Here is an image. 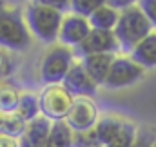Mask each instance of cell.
<instances>
[{
	"label": "cell",
	"instance_id": "1",
	"mask_svg": "<svg viewBox=\"0 0 156 147\" xmlns=\"http://www.w3.org/2000/svg\"><path fill=\"white\" fill-rule=\"evenodd\" d=\"M24 20L31 37L40 40L42 44H55L60 35L64 15L44 2H31L24 11Z\"/></svg>",
	"mask_w": 156,
	"mask_h": 147
},
{
	"label": "cell",
	"instance_id": "2",
	"mask_svg": "<svg viewBox=\"0 0 156 147\" xmlns=\"http://www.w3.org/2000/svg\"><path fill=\"white\" fill-rule=\"evenodd\" d=\"M153 33V26L138 4L120 13L118 24L115 27V37L120 44V51L131 53L145 37Z\"/></svg>",
	"mask_w": 156,
	"mask_h": 147
},
{
	"label": "cell",
	"instance_id": "3",
	"mask_svg": "<svg viewBox=\"0 0 156 147\" xmlns=\"http://www.w3.org/2000/svg\"><path fill=\"white\" fill-rule=\"evenodd\" d=\"M31 45V33L18 9L0 7V47L24 51Z\"/></svg>",
	"mask_w": 156,
	"mask_h": 147
},
{
	"label": "cell",
	"instance_id": "4",
	"mask_svg": "<svg viewBox=\"0 0 156 147\" xmlns=\"http://www.w3.org/2000/svg\"><path fill=\"white\" fill-rule=\"evenodd\" d=\"M75 64V51L58 44L49 47V51L42 58L40 78L45 85H62L64 78Z\"/></svg>",
	"mask_w": 156,
	"mask_h": 147
},
{
	"label": "cell",
	"instance_id": "5",
	"mask_svg": "<svg viewBox=\"0 0 156 147\" xmlns=\"http://www.w3.org/2000/svg\"><path fill=\"white\" fill-rule=\"evenodd\" d=\"M40 98V113L49 122H66L75 98L66 91L64 85H47Z\"/></svg>",
	"mask_w": 156,
	"mask_h": 147
},
{
	"label": "cell",
	"instance_id": "6",
	"mask_svg": "<svg viewBox=\"0 0 156 147\" xmlns=\"http://www.w3.org/2000/svg\"><path fill=\"white\" fill-rule=\"evenodd\" d=\"M73 51H75V56L78 58H85L93 55H116L120 51V44L115 37V31L91 29L89 37Z\"/></svg>",
	"mask_w": 156,
	"mask_h": 147
},
{
	"label": "cell",
	"instance_id": "7",
	"mask_svg": "<svg viewBox=\"0 0 156 147\" xmlns=\"http://www.w3.org/2000/svg\"><path fill=\"white\" fill-rule=\"evenodd\" d=\"M144 71L145 69L140 67L134 60H131L127 56H116L104 85L107 89H123V87H129V85L136 84L144 76Z\"/></svg>",
	"mask_w": 156,
	"mask_h": 147
},
{
	"label": "cell",
	"instance_id": "8",
	"mask_svg": "<svg viewBox=\"0 0 156 147\" xmlns=\"http://www.w3.org/2000/svg\"><path fill=\"white\" fill-rule=\"evenodd\" d=\"M98 107L91 98H75L66 124L73 133H85L98 124Z\"/></svg>",
	"mask_w": 156,
	"mask_h": 147
},
{
	"label": "cell",
	"instance_id": "9",
	"mask_svg": "<svg viewBox=\"0 0 156 147\" xmlns=\"http://www.w3.org/2000/svg\"><path fill=\"white\" fill-rule=\"evenodd\" d=\"M62 85L66 87V91L73 98H91V96L96 95V89H98V85L94 84V80L83 69L82 62L73 64V67L69 69L67 76L64 78Z\"/></svg>",
	"mask_w": 156,
	"mask_h": 147
},
{
	"label": "cell",
	"instance_id": "10",
	"mask_svg": "<svg viewBox=\"0 0 156 147\" xmlns=\"http://www.w3.org/2000/svg\"><path fill=\"white\" fill-rule=\"evenodd\" d=\"M91 33V26L87 18H82L78 15H66L62 20V27H60V35L58 40L62 45L66 47H78Z\"/></svg>",
	"mask_w": 156,
	"mask_h": 147
},
{
	"label": "cell",
	"instance_id": "11",
	"mask_svg": "<svg viewBox=\"0 0 156 147\" xmlns=\"http://www.w3.org/2000/svg\"><path fill=\"white\" fill-rule=\"evenodd\" d=\"M51 125L53 122H49L44 116H38L37 120L29 122L26 125L24 134L18 138V147H45L51 133Z\"/></svg>",
	"mask_w": 156,
	"mask_h": 147
},
{
	"label": "cell",
	"instance_id": "12",
	"mask_svg": "<svg viewBox=\"0 0 156 147\" xmlns=\"http://www.w3.org/2000/svg\"><path fill=\"white\" fill-rule=\"evenodd\" d=\"M115 58H116L115 55H93V56L82 58V66L87 71V74L94 80L96 85H104Z\"/></svg>",
	"mask_w": 156,
	"mask_h": 147
},
{
	"label": "cell",
	"instance_id": "13",
	"mask_svg": "<svg viewBox=\"0 0 156 147\" xmlns=\"http://www.w3.org/2000/svg\"><path fill=\"white\" fill-rule=\"evenodd\" d=\"M131 60H134L144 69L156 67V31L145 37L131 51Z\"/></svg>",
	"mask_w": 156,
	"mask_h": 147
},
{
	"label": "cell",
	"instance_id": "14",
	"mask_svg": "<svg viewBox=\"0 0 156 147\" xmlns=\"http://www.w3.org/2000/svg\"><path fill=\"white\" fill-rule=\"evenodd\" d=\"M120 18V13L113 9L107 2H104L91 16H89V26L91 29H100V31H115Z\"/></svg>",
	"mask_w": 156,
	"mask_h": 147
},
{
	"label": "cell",
	"instance_id": "15",
	"mask_svg": "<svg viewBox=\"0 0 156 147\" xmlns=\"http://www.w3.org/2000/svg\"><path fill=\"white\" fill-rule=\"evenodd\" d=\"M123 125V120H120L116 116H104L98 120V124L94 125V133H96V138L100 142V145L107 147L120 133Z\"/></svg>",
	"mask_w": 156,
	"mask_h": 147
},
{
	"label": "cell",
	"instance_id": "16",
	"mask_svg": "<svg viewBox=\"0 0 156 147\" xmlns=\"http://www.w3.org/2000/svg\"><path fill=\"white\" fill-rule=\"evenodd\" d=\"M16 114H18L26 124L37 120L38 116H42V113H40V98L35 96L33 93H22V95H20V100H18Z\"/></svg>",
	"mask_w": 156,
	"mask_h": 147
},
{
	"label": "cell",
	"instance_id": "17",
	"mask_svg": "<svg viewBox=\"0 0 156 147\" xmlns=\"http://www.w3.org/2000/svg\"><path fill=\"white\" fill-rule=\"evenodd\" d=\"M73 131L66 122H55L45 147H73Z\"/></svg>",
	"mask_w": 156,
	"mask_h": 147
},
{
	"label": "cell",
	"instance_id": "18",
	"mask_svg": "<svg viewBox=\"0 0 156 147\" xmlns=\"http://www.w3.org/2000/svg\"><path fill=\"white\" fill-rule=\"evenodd\" d=\"M20 100V93L9 85H0V113L4 114H13L16 113Z\"/></svg>",
	"mask_w": 156,
	"mask_h": 147
},
{
	"label": "cell",
	"instance_id": "19",
	"mask_svg": "<svg viewBox=\"0 0 156 147\" xmlns=\"http://www.w3.org/2000/svg\"><path fill=\"white\" fill-rule=\"evenodd\" d=\"M136 134H138L136 125H134L133 122H125V120H123V125H122L120 133H118L116 138H115L107 147H133L134 140H136Z\"/></svg>",
	"mask_w": 156,
	"mask_h": 147
},
{
	"label": "cell",
	"instance_id": "20",
	"mask_svg": "<svg viewBox=\"0 0 156 147\" xmlns=\"http://www.w3.org/2000/svg\"><path fill=\"white\" fill-rule=\"evenodd\" d=\"M26 125H27V124H26V122L16 114V113L7 114V116H5V124H4V131H2V134L16 140V138H20V136L24 134Z\"/></svg>",
	"mask_w": 156,
	"mask_h": 147
},
{
	"label": "cell",
	"instance_id": "21",
	"mask_svg": "<svg viewBox=\"0 0 156 147\" xmlns=\"http://www.w3.org/2000/svg\"><path fill=\"white\" fill-rule=\"evenodd\" d=\"M102 4H104L102 0H73V2H71V11H73V15H78V16L89 20V16L98 9Z\"/></svg>",
	"mask_w": 156,
	"mask_h": 147
},
{
	"label": "cell",
	"instance_id": "22",
	"mask_svg": "<svg viewBox=\"0 0 156 147\" xmlns=\"http://www.w3.org/2000/svg\"><path fill=\"white\" fill-rule=\"evenodd\" d=\"M98 145H100V142L96 138L94 129L73 134V147H98Z\"/></svg>",
	"mask_w": 156,
	"mask_h": 147
},
{
	"label": "cell",
	"instance_id": "23",
	"mask_svg": "<svg viewBox=\"0 0 156 147\" xmlns=\"http://www.w3.org/2000/svg\"><path fill=\"white\" fill-rule=\"evenodd\" d=\"M154 144H156V134L154 133L149 131V129H142V131H138L133 147H154Z\"/></svg>",
	"mask_w": 156,
	"mask_h": 147
},
{
	"label": "cell",
	"instance_id": "24",
	"mask_svg": "<svg viewBox=\"0 0 156 147\" xmlns=\"http://www.w3.org/2000/svg\"><path fill=\"white\" fill-rule=\"evenodd\" d=\"M138 5L142 7V11L149 18L153 29H156V0H142V2H138Z\"/></svg>",
	"mask_w": 156,
	"mask_h": 147
},
{
	"label": "cell",
	"instance_id": "25",
	"mask_svg": "<svg viewBox=\"0 0 156 147\" xmlns=\"http://www.w3.org/2000/svg\"><path fill=\"white\" fill-rule=\"evenodd\" d=\"M13 73V64L9 60V56L5 55V51L0 49V78H5Z\"/></svg>",
	"mask_w": 156,
	"mask_h": 147
},
{
	"label": "cell",
	"instance_id": "26",
	"mask_svg": "<svg viewBox=\"0 0 156 147\" xmlns=\"http://www.w3.org/2000/svg\"><path fill=\"white\" fill-rule=\"evenodd\" d=\"M40 2H44V4H47L49 7H53V9H56V11H60V13H64V11H67V9H71V2H56V0H40Z\"/></svg>",
	"mask_w": 156,
	"mask_h": 147
},
{
	"label": "cell",
	"instance_id": "27",
	"mask_svg": "<svg viewBox=\"0 0 156 147\" xmlns=\"http://www.w3.org/2000/svg\"><path fill=\"white\" fill-rule=\"evenodd\" d=\"M107 4H109L113 9H116L118 13H122V11L129 9L131 5H134V2H133V0H109Z\"/></svg>",
	"mask_w": 156,
	"mask_h": 147
},
{
	"label": "cell",
	"instance_id": "28",
	"mask_svg": "<svg viewBox=\"0 0 156 147\" xmlns=\"http://www.w3.org/2000/svg\"><path fill=\"white\" fill-rule=\"evenodd\" d=\"M0 147H18V140L0 134Z\"/></svg>",
	"mask_w": 156,
	"mask_h": 147
},
{
	"label": "cell",
	"instance_id": "29",
	"mask_svg": "<svg viewBox=\"0 0 156 147\" xmlns=\"http://www.w3.org/2000/svg\"><path fill=\"white\" fill-rule=\"evenodd\" d=\"M98 147H104V145H98Z\"/></svg>",
	"mask_w": 156,
	"mask_h": 147
},
{
	"label": "cell",
	"instance_id": "30",
	"mask_svg": "<svg viewBox=\"0 0 156 147\" xmlns=\"http://www.w3.org/2000/svg\"><path fill=\"white\" fill-rule=\"evenodd\" d=\"M154 147H156V144H154Z\"/></svg>",
	"mask_w": 156,
	"mask_h": 147
}]
</instances>
